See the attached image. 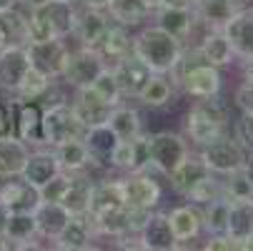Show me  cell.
<instances>
[{"label":"cell","mask_w":253,"mask_h":251,"mask_svg":"<svg viewBox=\"0 0 253 251\" xmlns=\"http://www.w3.org/2000/svg\"><path fill=\"white\" fill-rule=\"evenodd\" d=\"M133 53L146 63L153 73H173L180 55H183V43L173 38L158 25L143 28L133 38Z\"/></svg>","instance_id":"cell-1"},{"label":"cell","mask_w":253,"mask_h":251,"mask_svg":"<svg viewBox=\"0 0 253 251\" xmlns=\"http://www.w3.org/2000/svg\"><path fill=\"white\" fill-rule=\"evenodd\" d=\"M173 78L193 98H211V96L221 93V73H218V68L206 63L198 55V50H193L191 55H186V53L180 55L178 65L173 68Z\"/></svg>","instance_id":"cell-2"},{"label":"cell","mask_w":253,"mask_h":251,"mask_svg":"<svg viewBox=\"0 0 253 251\" xmlns=\"http://www.w3.org/2000/svg\"><path fill=\"white\" fill-rule=\"evenodd\" d=\"M186 131L196 146H206L215 136L226 133V105L221 103V98H198V103L186 116Z\"/></svg>","instance_id":"cell-3"},{"label":"cell","mask_w":253,"mask_h":251,"mask_svg":"<svg viewBox=\"0 0 253 251\" xmlns=\"http://www.w3.org/2000/svg\"><path fill=\"white\" fill-rule=\"evenodd\" d=\"M83 133H85V126L70 103L58 100V103L48 105V108H43V143L45 146L53 149L63 141L83 138Z\"/></svg>","instance_id":"cell-4"},{"label":"cell","mask_w":253,"mask_h":251,"mask_svg":"<svg viewBox=\"0 0 253 251\" xmlns=\"http://www.w3.org/2000/svg\"><path fill=\"white\" fill-rule=\"evenodd\" d=\"M201 158L206 161V166L218 173V176H228L233 171H241L248 161H246V149L236 141V136L221 133L213 141H208L206 146H201Z\"/></svg>","instance_id":"cell-5"},{"label":"cell","mask_w":253,"mask_h":251,"mask_svg":"<svg viewBox=\"0 0 253 251\" xmlns=\"http://www.w3.org/2000/svg\"><path fill=\"white\" fill-rule=\"evenodd\" d=\"M108 63L100 58V53L95 48H85L81 46L78 50H70L65 68L60 73V81H65L70 88H85L93 86V81L98 78V73L105 68Z\"/></svg>","instance_id":"cell-6"},{"label":"cell","mask_w":253,"mask_h":251,"mask_svg":"<svg viewBox=\"0 0 253 251\" xmlns=\"http://www.w3.org/2000/svg\"><path fill=\"white\" fill-rule=\"evenodd\" d=\"M148 146H151V166L156 171L166 173V176L188 156V141L180 133H173V131L151 133Z\"/></svg>","instance_id":"cell-7"},{"label":"cell","mask_w":253,"mask_h":251,"mask_svg":"<svg viewBox=\"0 0 253 251\" xmlns=\"http://www.w3.org/2000/svg\"><path fill=\"white\" fill-rule=\"evenodd\" d=\"M25 50H28L30 65L35 70H41V73H45L48 78H53V81L60 78L65 60H68V53H70V48L65 46V38H48V41L25 43Z\"/></svg>","instance_id":"cell-8"},{"label":"cell","mask_w":253,"mask_h":251,"mask_svg":"<svg viewBox=\"0 0 253 251\" xmlns=\"http://www.w3.org/2000/svg\"><path fill=\"white\" fill-rule=\"evenodd\" d=\"M121 189H123V203L130 208H148L153 211L161 203V184L148 173V171H138L128 173L121 178Z\"/></svg>","instance_id":"cell-9"},{"label":"cell","mask_w":253,"mask_h":251,"mask_svg":"<svg viewBox=\"0 0 253 251\" xmlns=\"http://www.w3.org/2000/svg\"><path fill=\"white\" fill-rule=\"evenodd\" d=\"M13 136L23 143H43V105L38 100H13Z\"/></svg>","instance_id":"cell-10"},{"label":"cell","mask_w":253,"mask_h":251,"mask_svg":"<svg viewBox=\"0 0 253 251\" xmlns=\"http://www.w3.org/2000/svg\"><path fill=\"white\" fill-rule=\"evenodd\" d=\"M111 15L105 13V8H88V5H76V20H73V33L85 48H95L100 38L105 35L108 25H111Z\"/></svg>","instance_id":"cell-11"},{"label":"cell","mask_w":253,"mask_h":251,"mask_svg":"<svg viewBox=\"0 0 253 251\" xmlns=\"http://www.w3.org/2000/svg\"><path fill=\"white\" fill-rule=\"evenodd\" d=\"M83 143H85L88 156H90V166L111 168V166H113V153H116V149H118L121 138L113 133V128L108 126V123H98V126L85 128Z\"/></svg>","instance_id":"cell-12"},{"label":"cell","mask_w":253,"mask_h":251,"mask_svg":"<svg viewBox=\"0 0 253 251\" xmlns=\"http://www.w3.org/2000/svg\"><path fill=\"white\" fill-rule=\"evenodd\" d=\"M30 68V58L25 50V43H8L0 50V91L15 93L23 76Z\"/></svg>","instance_id":"cell-13"},{"label":"cell","mask_w":253,"mask_h":251,"mask_svg":"<svg viewBox=\"0 0 253 251\" xmlns=\"http://www.w3.org/2000/svg\"><path fill=\"white\" fill-rule=\"evenodd\" d=\"M113 168L138 173V171H148L151 168V146H148V136L138 133L135 138L121 141L118 149L113 153Z\"/></svg>","instance_id":"cell-14"},{"label":"cell","mask_w":253,"mask_h":251,"mask_svg":"<svg viewBox=\"0 0 253 251\" xmlns=\"http://www.w3.org/2000/svg\"><path fill=\"white\" fill-rule=\"evenodd\" d=\"M73 111L78 113V118L83 121L85 128L90 126H98V123H105L108 116H111L113 105L108 103L93 86H85V88H76V98L70 100Z\"/></svg>","instance_id":"cell-15"},{"label":"cell","mask_w":253,"mask_h":251,"mask_svg":"<svg viewBox=\"0 0 253 251\" xmlns=\"http://www.w3.org/2000/svg\"><path fill=\"white\" fill-rule=\"evenodd\" d=\"M211 173H213V171L206 166V161L201 158V153L193 156V153L188 151V156L168 173V181H170V189H173L175 194L188 196V194L203 181V178L211 176Z\"/></svg>","instance_id":"cell-16"},{"label":"cell","mask_w":253,"mask_h":251,"mask_svg":"<svg viewBox=\"0 0 253 251\" xmlns=\"http://www.w3.org/2000/svg\"><path fill=\"white\" fill-rule=\"evenodd\" d=\"M111 68H113V73H116V78H118L121 93H123V96H133V98L140 93V88L146 86V81H148L151 73H153V70L143 63L135 53H128L126 58H121V60L113 63Z\"/></svg>","instance_id":"cell-17"},{"label":"cell","mask_w":253,"mask_h":251,"mask_svg":"<svg viewBox=\"0 0 253 251\" xmlns=\"http://www.w3.org/2000/svg\"><path fill=\"white\" fill-rule=\"evenodd\" d=\"M140 249H148V251H173L178 249V241L173 236V229L168 224V213H153L148 221L143 224L140 234H138Z\"/></svg>","instance_id":"cell-18"},{"label":"cell","mask_w":253,"mask_h":251,"mask_svg":"<svg viewBox=\"0 0 253 251\" xmlns=\"http://www.w3.org/2000/svg\"><path fill=\"white\" fill-rule=\"evenodd\" d=\"M223 33L238 58H253V8H241L223 25Z\"/></svg>","instance_id":"cell-19"},{"label":"cell","mask_w":253,"mask_h":251,"mask_svg":"<svg viewBox=\"0 0 253 251\" xmlns=\"http://www.w3.org/2000/svg\"><path fill=\"white\" fill-rule=\"evenodd\" d=\"M0 203H5L10 211H33L41 203V194L20 176H10L0 184Z\"/></svg>","instance_id":"cell-20"},{"label":"cell","mask_w":253,"mask_h":251,"mask_svg":"<svg viewBox=\"0 0 253 251\" xmlns=\"http://www.w3.org/2000/svg\"><path fill=\"white\" fill-rule=\"evenodd\" d=\"M58 173H60V163H58L53 149L50 151H30L28 158H25V166L20 171V178L28 181L30 186L41 189L43 184H48Z\"/></svg>","instance_id":"cell-21"},{"label":"cell","mask_w":253,"mask_h":251,"mask_svg":"<svg viewBox=\"0 0 253 251\" xmlns=\"http://www.w3.org/2000/svg\"><path fill=\"white\" fill-rule=\"evenodd\" d=\"M156 13V25L163 28L166 33H170L173 38L178 41H186L191 30H193V23L198 20L196 15V8H178V5H161Z\"/></svg>","instance_id":"cell-22"},{"label":"cell","mask_w":253,"mask_h":251,"mask_svg":"<svg viewBox=\"0 0 253 251\" xmlns=\"http://www.w3.org/2000/svg\"><path fill=\"white\" fill-rule=\"evenodd\" d=\"M33 216H35V226H38V236L48 239V241H55L58 234L65 229L70 213L58 201H41L33 208Z\"/></svg>","instance_id":"cell-23"},{"label":"cell","mask_w":253,"mask_h":251,"mask_svg":"<svg viewBox=\"0 0 253 251\" xmlns=\"http://www.w3.org/2000/svg\"><path fill=\"white\" fill-rule=\"evenodd\" d=\"M95 234H93V226H90V219L88 213L83 216H70L65 229L58 234L55 239V249H63V251H85V249H93V241Z\"/></svg>","instance_id":"cell-24"},{"label":"cell","mask_w":253,"mask_h":251,"mask_svg":"<svg viewBox=\"0 0 253 251\" xmlns=\"http://www.w3.org/2000/svg\"><path fill=\"white\" fill-rule=\"evenodd\" d=\"M95 50L100 53V58L108 65H113L121 58H126L128 53H133V38H130L128 28L121 25V23H111L108 30H105V35L100 38V43L95 46Z\"/></svg>","instance_id":"cell-25"},{"label":"cell","mask_w":253,"mask_h":251,"mask_svg":"<svg viewBox=\"0 0 253 251\" xmlns=\"http://www.w3.org/2000/svg\"><path fill=\"white\" fill-rule=\"evenodd\" d=\"M196 50H198V55H201L206 63H211V65H215V68L231 65L233 58H236V53H233V48H231V41L226 38L223 28H211V30L203 35V41H201V46H198Z\"/></svg>","instance_id":"cell-26"},{"label":"cell","mask_w":253,"mask_h":251,"mask_svg":"<svg viewBox=\"0 0 253 251\" xmlns=\"http://www.w3.org/2000/svg\"><path fill=\"white\" fill-rule=\"evenodd\" d=\"M90 194H93V181L85 176V171L70 173V181H68V189L60 203L65 206L70 216H83V213L90 211Z\"/></svg>","instance_id":"cell-27"},{"label":"cell","mask_w":253,"mask_h":251,"mask_svg":"<svg viewBox=\"0 0 253 251\" xmlns=\"http://www.w3.org/2000/svg\"><path fill=\"white\" fill-rule=\"evenodd\" d=\"M38 13L48 20L50 30L58 38H68L73 33V20H76V3L73 0H48Z\"/></svg>","instance_id":"cell-28"},{"label":"cell","mask_w":253,"mask_h":251,"mask_svg":"<svg viewBox=\"0 0 253 251\" xmlns=\"http://www.w3.org/2000/svg\"><path fill=\"white\" fill-rule=\"evenodd\" d=\"M28 153H30L28 143H23L18 136L0 138V181L10 176H20Z\"/></svg>","instance_id":"cell-29"},{"label":"cell","mask_w":253,"mask_h":251,"mask_svg":"<svg viewBox=\"0 0 253 251\" xmlns=\"http://www.w3.org/2000/svg\"><path fill=\"white\" fill-rule=\"evenodd\" d=\"M168 224L173 229V236L180 246V241H191L201 234L203 229V221H201V211L193 206V203H186V206H178L168 213Z\"/></svg>","instance_id":"cell-30"},{"label":"cell","mask_w":253,"mask_h":251,"mask_svg":"<svg viewBox=\"0 0 253 251\" xmlns=\"http://www.w3.org/2000/svg\"><path fill=\"white\" fill-rule=\"evenodd\" d=\"M226 234L243 249V244L248 241V236L253 234V199H243V201H231V211H228V226Z\"/></svg>","instance_id":"cell-31"},{"label":"cell","mask_w":253,"mask_h":251,"mask_svg":"<svg viewBox=\"0 0 253 251\" xmlns=\"http://www.w3.org/2000/svg\"><path fill=\"white\" fill-rule=\"evenodd\" d=\"M241 8H243L241 0H198L196 15L208 28H223Z\"/></svg>","instance_id":"cell-32"},{"label":"cell","mask_w":253,"mask_h":251,"mask_svg":"<svg viewBox=\"0 0 253 251\" xmlns=\"http://www.w3.org/2000/svg\"><path fill=\"white\" fill-rule=\"evenodd\" d=\"M53 153L60 163V171H68V173H81L90 166V156L83 138H70V141L58 143V146H53Z\"/></svg>","instance_id":"cell-33"},{"label":"cell","mask_w":253,"mask_h":251,"mask_svg":"<svg viewBox=\"0 0 253 251\" xmlns=\"http://www.w3.org/2000/svg\"><path fill=\"white\" fill-rule=\"evenodd\" d=\"M38 236V226H35L33 211H10L5 239L13 244V249H28L33 246V239Z\"/></svg>","instance_id":"cell-34"},{"label":"cell","mask_w":253,"mask_h":251,"mask_svg":"<svg viewBox=\"0 0 253 251\" xmlns=\"http://www.w3.org/2000/svg\"><path fill=\"white\" fill-rule=\"evenodd\" d=\"M135 98L148 108H163L166 103L173 100V81L168 78V73H151Z\"/></svg>","instance_id":"cell-35"},{"label":"cell","mask_w":253,"mask_h":251,"mask_svg":"<svg viewBox=\"0 0 253 251\" xmlns=\"http://www.w3.org/2000/svg\"><path fill=\"white\" fill-rule=\"evenodd\" d=\"M105 13L113 23H121L126 28H135L151 15V10L143 5V0H108Z\"/></svg>","instance_id":"cell-36"},{"label":"cell","mask_w":253,"mask_h":251,"mask_svg":"<svg viewBox=\"0 0 253 251\" xmlns=\"http://www.w3.org/2000/svg\"><path fill=\"white\" fill-rule=\"evenodd\" d=\"M116 206H123V189L121 178H108V181H93V194H90V211L88 213H103Z\"/></svg>","instance_id":"cell-37"},{"label":"cell","mask_w":253,"mask_h":251,"mask_svg":"<svg viewBox=\"0 0 253 251\" xmlns=\"http://www.w3.org/2000/svg\"><path fill=\"white\" fill-rule=\"evenodd\" d=\"M105 123L113 128V133H116L121 141H128V138H135L138 133H143L138 111L130 108V105H123V103L113 105V111H111V116H108Z\"/></svg>","instance_id":"cell-38"},{"label":"cell","mask_w":253,"mask_h":251,"mask_svg":"<svg viewBox=\"0 0 253 251\" xmlns=\"http://www.w3.org/2000/svg\"><path fill=\"white\" fill-rule=\"evenodd\" d=\"M228 211H231V201L226 196L221 199H213L208 203H203V211H201V221H203V229L211 234H226V226H228Z\"/></svg>","instance_id":"cell-39"},{"label":"cell","mask_w":253,"mask_h":251,"mask_svg":"<svg viewBox=\"0 0 253 251\" xmlns=\"http://www.w3.org/2000/svg\"><path fill=\"white\" fill-rule=\"evenodd\" d=\"M50 86H53V78H48L45 73H41V70H35L30 65L28 73L20 81V86H18V91H15V96L20 100H41L50 91Z\"/></svg>","instance_id":"cell-40"},{"label":"cell","mask_w":253,"mask_h":251,"mask_svg":"<svg viewBox=\"0 0 253 251\" xmlns=\"http://www.w3.org/2000/svg\"><path fill=\"white\" fill-rule=\"evenodd\" d=\"M221 196H223V181H218V173H211V176L203 178V181L186 199L193 201L196 206H203V203H208L213 199H221Z\"/></svg>","instance_id":"cell-41"},{"label":"cell","mask_w":253,"mask_h":251,"mask_svg":"<svg viewBox=\"0 0 253 251\" xmlns=\"http://www.w3.org/2000/svg\"><path fill=\"white\" fill-rule=\"evenodd\" d=\"M93 88H95L108 103H111V105H118L121 98H123L121 86H118V78H116V73H113L111 65H105L100 73H98V78L93 81Z\"/></svg>","instance_id":"cell-42"},{"label":"cell","mask_w":253,"mask_h":251,"mask_svg":"<svg viewBox=\"0 0 253 251\" xmlns=\"http://www.w3.org/2000/svg\"><path fill=\"white\" fill-rule=\"evenodd\" d=\"M223 196L228 201H243V199H253V191H251V184H248V178L241 171H233L226 176V181H223Z\"/></svg>","instance_id":"cell-43"},{"label":"cell","mask_w":253,"mask_h":251,"mask_svg":"<svg viewBox=\"0 0 253 251\" xmlns=\"http://www.w3.org/2000/svg\"><path fill=\"white\" fill-rule=\"evenodd\" d=\"M236 141L243 149L253 151V111H243L236 121Z\"/></svg>","instance_id":"cell-44"},{"label":"cell","mask_w":253,"mask_h":251,"mask_svg":"<svg viewBox=\"0 0 253 251\" xmlns=\"http://www.w3.org/2000/svg\"><path fill=\"white\" fill-rule=\"evenodd\" d=\"M203 249H208V251H236V249H241V246H238L228 234H211Z\"/></svg>","instance_id":"cell-45"},{"label":"cell","mask_w":253,"mask_h":251,"mask_svg":"<svg viewBox=\"0 0 253 251\" xmlns=\"http://www.w3.org/2000/svg\"><path fill=\"white\" fill-rule=\"evenodd\" d=\"M236 103L241 111H253V81H243L236 91Z\"/></svg>","instance_id":"cell-46"},{"label":"cell","mask_w":253,"mask_h":251,"mask_svg":"<svg viewBox=\"0 0 253 251\" xmlns=\"http://www.w3.org/2000/svg\"><path fill=\"white\" fill-rule=\"evenodd\" d=\"M13 136V103L0 100V138Z\"/></svg>","instance_id":"cell-47"},{"label":"cell","mask_w":253,"mask_h":251,"mask_svg":"<svg viewBox=\"0 0 253 251\" xmlns=\"http://www.w3.org/2000/svg\"><path fill=\"white\" fill-rule=\"evenodd\" d=\"M8 219H10V208L5 203H0V236H5L8 229Z\"/></svg>","instance_id":"cell-48"},{"label":"cell","mask_w":253,"mask_h":251,"mask_svg":"<svg viewBox=\"0 0 253 251\" xmlns=\"http://www.w3.org/2000/svg\"><path fill=\"white\" fill-rule=\"evenodd\" d=\"M45 3H48V0H18V8H23V10H38Z\"/></svg>","instance_id":"cell-49"},{"label":"cell","mask_w":253,"mask_h":251,"mask_svg":"<svg viewBox=\"0 0 253 251\" xmlns=\"http://www.w3.org/2000/svg\"><path fill=\"white\" fill-rule=\"evenodd\" d=\"M198 0H163V5H178V8H196Z\"/></svg>","instance_id":"cell-50"},{"label":"cell","mask_w":253,"mask_h":251,"mask_svg":"<svg viewBox=\"0 0 253 251\" xmlns=\"http://www.w3.org/2000/svg\"><path fill=\"white\" fill-rule=\"evenodd\" d=\"M13 8H18V0H0V15L13 10Z\"/></svg>","instance_id":"cell-51"},{"label":"cell","mask_w":253,"mask_h":251,"mask_svg":"<svg viewBox=\"0 0 253 251\" xmlns=\"http://www.w3.org/2000/svg\"><path fill=\"white\" fill-rule=\"evenodd\" d=\"M8 43H10V38H8V30H5L3 20H0V50H3V48H5Z\"/></svg>","instance_id":"cell-52"},{"label":"cell","mask_w":253,"mask_h":251,"mask_svg":"<svg viewBox=\"0 0 253 251\" xmlns=\"http://www.w3.org/2000/svg\"><path fill=\"white\" fill-rule=\"evenodd\" d=\"M81 5H88V8H105L108 0H78Z\"/></svg>","instance_id":"cell-53"},{"label":"cell","mask_w":253,"mask_h":251,"mask_svg":"<svg viewBox=\"0 0 253 251\" xmlns=\"http://www.w3.org/2000/svg\"><path fill=\"white\" fill-rule=\"evenodd\" d=\"M246 81H253V58H246V68H243Z\"/></svg>","instance_id":"cell-54"},{"label":"cell","mask_w":253,"mask_h":251,"mask_svg":"<svg viewBox=\"0 0 253 251\" xmlns=\"http://www.w3.org/2000/svg\"><path fill=\"white\" fill-rule=\"evenodd\" d=\"M143 5H146V8L153 13V10H158V8L163 5V0H143Z\"/></svg>","instance_id":"cell-55"},{"label":"cell","mask_w":253,"mask_h":251,"mask_svg":"<svg viewBox=\"0 0 253 251\" xmlns=\"http://www.w3.org/2000/svg\"><path fill=\"white\" fill-rule=\"evenodd\" d=\"M243 173H246L248 184H251V191H253V163H246V166H243Z\"/></svg>","instance_id":"cell-56"},{"label":"cell","mask_w":253,"mask_h":251,"mask_svg":"<svg viewBox=\"0 0 253 251\" xmlns=\"http://www.w3.org/2000/svg\"><path fill=\"white\" fill-rule=\"evenodd\" d=\"M243 249H251V251H253V234H251V236H248V241H246V244H243Z\"/></svg>","instance_id":"cell-57"},{"label":"cell","mask_w":253,"mask_h":251,"mask_svg":"<svg viewBox=\"0 0 253 251\" xmlns=\"http://www.w3.org/2000/svg\"><path fill=\"white\" fill-rule=\"evenodd\" d=\"M73 3H78V0H73Z\"/></svg>","instance_id":"cell-58"}]
</instances>
